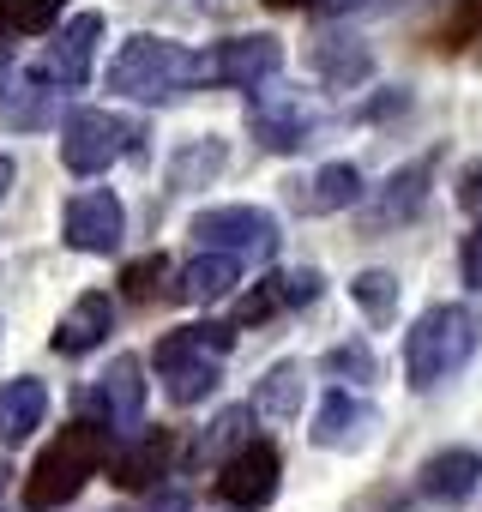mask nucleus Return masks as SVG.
Instances as JSON below:
<instances>
[{
  "mask_svg": "<svg viewBox=\"0 0 482 512\" xmlns=\"http://www.w3.org/2000/svg\"><path fill=\"white\" fill-rule=\"evenodd\" d=\"M103 85L115 97H133V103H169L181 91L217 85V67H211V55H193V49H181L169 37H145L139 31V37L121 43V55L109 61Z\"/></svg>",
  "mask_w": 482,
  "mask_h": 512,
  "instance_id": "f257e3e1",
  "label": "nucleus"
},
{
  "mask_svg": "<svg viewBox=\"0 0 482 512\" xmlns=\"http://www.w3.org/2000/svg\"><path fill=\"white\" fill-rule=\"evenodd\" d=\"M476 350H482V314L470 302H434L404 332V380L416 392H434L440 380L464 374Z\"/></svg>",
  "mask_w": 482,
  "mask_h": 512,
  "instance_id": "f03ea898",
  "label": "nucleus"
},
{
  "mask_svg": "<svg viewBox=\"0 0 482 512\" xmlns=\"http://www.w3.org/2000/svg\"><path fill=\"white\" fill-rule=\"evenodd\" d=\"M235 332H241V326L193 320V326H181V332L157 338L151 368H157L163 392H169L175 404H205V398L217 392V380H223V356L235 350Z\"/></svg>",
  "mask_w": 482,
  "mask_h": 512,
  "instance_id": "7ed1b4c3",
  "label": "nucleus"
},
{
  "mask_svg": "<svg viewBox=\"0 0 482 512\" xmlns=\"http://www.w3.org/2000/svg\"><path fill=\"white\" fill-rule=\"evenodd\" d=\"M103 464H109V434H103V428H91V422L55 428L49 446H43V458H37V470H31V482H25V506H31V512H49V506L79 500L85 482H91Z\"/></svg>",
  "mask_w": 482,
  "mask_h": 512,
  "instance_id": "20e7f679",
  "label": "nucleus"
},
{
  "mask_svg": "<svg viewBox=\"0 0 482 512\" xmlns=\"http://www.w3.org/2000/svg\"><path fill=\"white\" fill-rule=\"evenodd\" d=\"M139 145H145V127L115 115V109H73L61 121V163L73 175H103Z\"/></svg>",
  "mask_w": 482,
  "mask_h": 512,
  "instance_id": "39448f33",
  "label": "nucleus"
},
{
  "mask_svg": "<svg viewBox=\"0 0 482 512\" xmlns=\"http://www.w3.org/2000/svg\"><path fill=\"white\" fill-rule=\"evenodd\" d=\"M248 127H254V139L266 145V151H278V157H296L314 133H320V109H314V97L308 91H284V85H260V91H248Z\"/></svg>",
  "mask_w": 482,
  "mask_h": 512,
  "instance_id": "423d86ee",
  "label": "nucleus"
},
{
  "mask_svg": "<svg viewBox=\"0 0 482 512\" xmlns=\"http://www.w3.org/2000/svg\"><path fill=\"white\" fill-rule=\"evenodd\" d=\"M187 235L199 247L241 253V260H272V253H278V217L260 211V205H211V211H193Z\"/></svg>",
  "mask_w": 482,
  "mask_h": 512,
  "instance_id": "0eeeda50",
  "label": "nucleus"
},
{
  "mask_svg": "<svg viewBox=\"0 0 482 512\" xmlns=\"http://www.w3.org/2000/svg\"><path fill=\"white\" fill-rule=\"evenodd\" d=\"M121 235H127V211H121V199L109 193V187H91V193H73L67 199V211H61V241L73 247V253H115L121 247Z\"/></svg>",
  "mask_w": 482,
  "mask_h": 512,
  "instance_id": "6e6552de",
  "label": "nucleus"
},
{
  "mask_svg": "<svg viewBox=\"0 0 482 512\" xmlns=\"http://www.w3.org/2000/svg\"><path fill=\"white\" fill-rule=\"evenodd\" d=\"M97 43H103V13H79L55 31V43L43 49V61L31 67L43 85L55 91H79L91 79V61H97Z\"/></svg>",
  "mask_w": 482,
  "mask_h": 512,
  "instance_id": "1a4fd4ad",
  "label": "nucleus"
},
{
  "mask_svg": "<svg viewBox=\"0 0 482 512\" xmlns=\"http://www.w3.org/2000/svg\"><path fill=\"white\" fill-rule=\"evenodd\" d=\"M278 476H284L278 446H272V440H248V446H235V452L217 464V494H223L229 506H241V512H254V506H266V500L278 494Z\"/></svg>",
  "mask_w": 482,
  "mask_h": 512,
  "instance_id": "9d476101",
  "label": "nucleus"
},
{
  "mask_svg": "<svg viewBox=\"0 0 482 512\" xmlns=\"http://www.w3.org/2000/svg\"><path fill=\"white\" fill-rule=\"evenodd\" d=\"M320 290H326V278H320L314 266H296V272H266L260 284H248V296L235 302V326H241V332H254V326H266V320H278V314H290V308L320 302Z\"/></svg>",
  "mask_w": 482,
  "mask_h": 512,
  "instance_id": "9b49d317",
  "label": "nucleus"
},
{
  "mask_svg": "<svg viewBox=\"0 0 482 512\" xmlns=\"http://www.w3.org/2000/svg\"><path fill=\"white\" fill-rule=\"evenodd\" d=\"M434 163H440V151L398 163V169H392V175L374 187V199L362 205V223H368V229H398V223H410V217L428 205V187H434Z\"/></svg>",
  "mask_w": 482,
  "mask_h": 512,
  "instance_id": "f8f14e48",
  "label": "nucleus"
},
{
  "mask_svg": "<svg viewBox=\"0 0 482 512\" xmlns=\"http://www.w3.org/2000/svg\"><path fill=\"white\" fill-rule=\"evenodd\" d=\"M211 67H217V85L229 91H260L266 79H278L284 67V43L272 31H248V37H229L211 49Z\"/></svg>",
  "mask_w": 482,
  "mask_h": 512,
  "instance_id": "ddd939ff",
  "label": "nucleus"
},
{
  "mask_svg": "<svg viewBox=\"0 0 482 512\" xmlns=\"http://www.w3.org/2000/svg\"><path fill=\"white\" fill-rule=\"evenodd\" d=\"M284 199H290L302 217H332V211L362 205V199H368V181H362L356 163H320L314 175H296V181L284 187Z\"/></svg>",
  "mask_w": 482,
  "mask_h": 512,
  "instance_id": "4468645a",
  "label": "nucleus"
},
{
  "mask_svg": "<svg viewBox=\"0 0 482 512\" xmlns=\"http://www.w3.org/2000/svg\"><path fill=\"white\" fill-rule=\"evenodd\" d=\"M97 416L121 434L145 428V356H115L97 380Z\"/></svg>",
  "mask_w": 482,
  "mask_h": 512,
  "instance_id": "2eb2a0df",
  "label": "nucleus"
},
{
  "mask_svg": "<svg viewBox=\"0 0 482 512\" xmlns=\"http://www.w3.org/2000/svg\"><path fill=\"white\" fill-rule=\"evenodd\" d=\"M368 428H374V410H368L350 386L332 380V392L320 398V410H314V422H308V440H314L320 452H356V446L368 440Z\"/></svg>",
  "mask_w": 482,
  "mask_h": 512,
  "instance_id": "dca6fc26",
  "label": "nucleus"
},
{
  "mask_svg": "<svg viewBox=\"0 0 482 512\" xmlns=\"http://www.w3.org/2000/svg\"><path fill=\"white\" fill-rule=\"evenodd\" d=\"M109 332H115V302H109L103 290H85V296H73L67 314L55 320V350H61V356H91L97 344H109Z\"/></svg>",
  "mask_w": 482,
  "mask_h": 512,
  "instance_id": "f3484780",
  "label": "nucleus"
},
{
  "mask_svg": "<svg viewBox=\"0 0 482 512\" xmlns=\"http://www.w3.org/2000/svg\"><path fill=\"white\" fill-rule=\"evenodd\" d=\"M169 458H175V434L145 422V428L133 434V446H127L121 458H109V470H115V482H121L127 494H145V488H157V482L169 476Z\"/></svg>",
  "mask_w": 482,
  "mask_h": 512,
  "instance_id": "a211bd4d",
  "label": "nucleus"
},
{
  "mask_svg": "<svg viewBox=\"0 0 482 512\" xmlns=\"http://www.w3.org/2000/svg\"><path fill=\"white\" fill-rule=\"evenodd\" d=\"M241 253H217V247H199L193 260L175 272V296H187V302H199V308H211V302H223V296H235V284H241Z\"/></svg>",
  "mask_w": 482,
  "mask_h": 512,
  "instance_id": "6ab92c4d",
  "label": "nucleus"
},
{
  "mask_svg": "<svg viewBox=\"0 0 482 512\" xmlns=\"http://www.w3.org/2000/svg\"><path fill=\"white\" fill-rule=\"evenodd\" d=\"M49 416V380L19 374V380H0V446H25Z\"/></svg>",
  "mask_w": 482,
  "mask_h": 512,
  "instance_id": "aec40b11",
  "label": "nucleus"
},
{
  "mask_svg": "<svg viewBox=\"0 0 482 512\" xmlns=\"http://www.w3.org/2000/svg\"><path fill=\"white\" fill-rule=\"evenodd\" d=\"M476 488H482V452H470V446H446L422 464V494L434 506H458Z\"/></svg>",
  "mask_w": 482,
  "mask_h": 512,
  "instance_id": "412c9836",
  "label": "nucleus"
},
{
  "mask_svg": "<svg viewBox=\"0 0 482 512\" xmlns=\"http://www.w3.org/2000/svg\"><path fill=\"white\" fill-rule=\"evenodd\" d=\"M314 73H320L332 91H356V85H368V73H374V49H368L362 37H320V43H314Z\"/></svg>",
  "mask_w": 482,
  "mask_h": 512,
  "instance_id": "4be33fe9",
  "label": "nucleus"
},
{
  "mask_svg": "<svg viewBox=\"0 0 482 512\" xmlns=\"http://www.w3.org/2000/svg\"><path fill=\"white\" fill-rule=\"evenodd\" d=\"M254 404H229V410H217L211 422H205V434L187 446V464L199 470V464H223L235 446H248V428H254Z\"/></svg>",
  "mask_w": 482,
  "mask_h": 512,
  "instance_id": "5701e85b",
  "label": "nucleus"
},
{
  "mask_svg": "<svg viewBox=\"0 0 482 512\" xmlns=\"http://www.w3.org/2000/svg\"><path fill=\"white\" fill-rule=\"evenodd\" d=\"M223 163H229V139H217V133H199V139H187V145L169 157V187H175V193L211 187V181L223 175Z\"/></svg>",
  "mask_w": 482,
  "mask_h": 512,
  "instance_id": "b1692460",
  "label": "nucleus"
},
{
  "mask_svg": "<svg viewBox=\"0 0 482 512\" xmlns=\"http://www.w3.org/2000/svg\"><path fill=\"white\" fill-rule=\"evenodd\" d=\"M302 398H308L302 362H278V368H266V380H260V392H254V410H260L266 422H290V416L302 410Z\"/></svg>",
  "mask_w": 482,
  "mask_h": 512,
  "instance_id": "393cba45",
  "label": "nucleus"
},
{
  "mask_svg": "<svg viewBox=\"0 0 482 512\" xmlns=\"http://www.w3.org/2000/svg\"><path fill=\"white\" fill-rule=\"evenodd\" d=\"M0 115H7L13 127H49L55 121V85H43L37 73L7 85V91H0Z\"/></svg>",
  "mask_w": 482,
  "mask_h": 512,
  "instance_id": "a878e982",
  "label": "nucleus"
},
{
  "mask_svg": "<svg viewBox=\"0 0 482 512\" xmlns=\"http://www.w3.org/2000/svg\"><path fill=\"white\" fill-rule=\"evenodd\" d=\"M350 302L362 308L368 326H392V320H398V278L380 272V266H368V272L350 278Z\"/></svg>",
  "mask_w": 482,
  "mask_h": 512,
  "instance_id": "bb28decb",
  "label": "nucleus"
},
{
  "mask_svg": "<svg viewBox=\"0 0 482 512\" xmlns=\"http://www.w3.org/2000/svg\"><path fill=\"white\" fill-rule=\"evenodd\" d=\"M67 0H0V37H49Z\"/></svg>",
  "mask_w": 482,
  "mask_h": 512,
  "instance_id": "cd10ccee",
  "label": "nucleus"
},
{
  "mask_svg": "<svg viewBox=\"0 0 482 512\" xmlns=\"http://www.w3.org/2000/svg\"><path fill=\"white\" fill-rule=\"evenodd\" d=\"M169 278H175L169 253H145V260H133V266L121 272V302H133V308H145V302H163V296H175V290H163Z\"/></svg>",
  "mask_w": 482,
  "mask_h": 512,
  "instance_id": "c85d7f7f",
  "label": "nucleus"
},
{
  "mask_svg": "<svg viewBox=\"0 0 482 512\" xmlns=\"http://www.w3.org/2000/svg\"><path fill=\"white\" fill-rule=\"evenodd\" d=\"M320 368H326L338 386H368V380H374V356H368V344H362V338H344V344H332Z\"/></svg>",
  "mask_w": 482,
  "mask_h": 512,
  "instance_id": "c756f323",
  "label": "nucleus"
},
{
  "mask_svg": "<svg viewBox=\"0 0 482 512\" xmlns=\"http://www.w3.org/2000/svg\"><path fill=\"white\" fill-rule=\"evenodd\" d=\"M458 205H464V211L476 217V229H482V163H476V169L458 181Z\"/></svg>",
  "mask_w": 482,
  "mask_h": 512,
  "instance_id": "7c9ffc66",
  "label": "nucleus"
},
{
  "mask_svg": "<svg viewBox=\"0 0 482 512\" xmlns=\"http://www.w3.org/2000/svg\"><path fill=\"white\" fill-rule=\"evenodd\" d=\"M145 512H193V500H187V494H157Z\"/></svg>",
  "mask_w": 482,
  "mask_h": 512,
  "instance_id": "2f4dec72",
  "label": "nucleus"
},
{
  "mask_svg": "<svg viewBox=\"0 0 482 512\" xmlns=\"http://www.w3.org/2000/svg\"><path fill=\"white\" fill-rule=\"evenodd\" d=\"M13 175H19V163H13L7 151H0V199H7V193H13Z\"/></svg>",
  "mask_w": 482,
  "mask_h": 512,
  "instance_id": "473e14b6",
  "label": "nucleus"
},
{
  "mask_svg": "<svg viewBox=\"0 0 482 512\" xmlns=\"http://www.w3.org/2000/svg\"><path fill=\"white\" fill-rule=\"evenodd\" d=\"M7 73H13V43L0 37V79H7ZM0 91H7V85H0Z\"/></svg>",
  "mask_w": 482,
  "mask_h": 512,
  "instance_id": "72a5a7b5",
  "label": "nucleus"
},
{
  "mask_svg": "<svg viewBox=\"0 0 482 512\" xmlns=\"http://www.w3.org/2000/svg\"><path fill=\"white\" fill-rule=\"evenodd\" d=\"M272 13H290V7H314V0H266Z\"/></svg>",
  "mask_w": 482,
  "mask_h": 512,
  "instance_id": "f704fd0d",
  "label": "nucleus"
},
{
  "mask_svg": "<svg viewBox=\"0 0 482 512\" xmlns=\"http://www.w3.org/2000/svg\"><path fill=\"white\" fill-rule=\"evenodd\" d=\"M235 512H241V506H235Z\"/></svg>",
  "mask_w": 482,
  "mask_h": 512,
  "instance_id": "c9c22d12",
  "label": "nucleus"
}]
</instances>
